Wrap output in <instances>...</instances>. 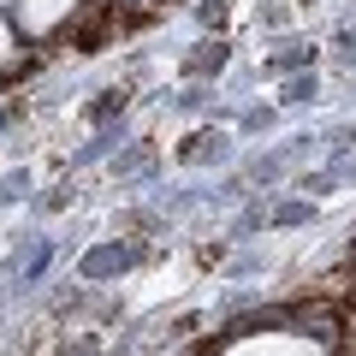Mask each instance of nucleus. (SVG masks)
<instances>
[{
	"label": "nucleus",
	"instance_id": "obj_1",
	"mask_svg": "<svg viewBox=\"0 0 356 356\" xmlns=\"http://www.w3.org/2000/svg\"><path fill=\"white\" fill-rule=\"evenodd\" d=\"M285 321L303 327L309 339H321V344H339V332H344V303H339V297H327V291H315V297H303L297 309H285Z\"/></svg>",
	"mask_w": 356,
	"mask_h": 356
},
{
	"label": "nucleus",
	"instance_id": "obj_2",
	"mask_svg": "<svg viewBox=\"0 0 356 356\" xmlns=\"http://www.w3.org/2000/svg\"><path fill=\"white\" fill-rule=\"evenodd\" d=\"M220 60H226V48H220V42H214V48H202V54H196V60H191V72H214Z\"/></svg>",
	"mask_w": 356,
	"mask_h": 356
}]
</instances>
